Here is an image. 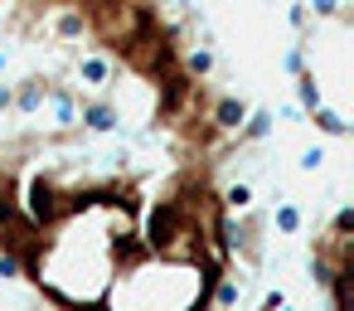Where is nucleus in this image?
Here are the masks:
<instances>
[{
    "mask_svg": "<svg viewBox=\"0 0 354 311\" xmlns=\"http://www.w3.org/2000/svg\"><path fill=\"white\" fill-rule=\"evenodd\" d=\"M44 98H49V83L44 78H25V88H15V107L20 112H39Z\"/></svg>",
    "mask_w": 354,
    "mask_h": 311,
    "instance_id": "nucleus-9",
    "label": "nucleus"
},
{
    "mask_svg": "<svg viewBox=\"0 0 354 311\" xmlns=\"http://www.w3.org/2000/svg\"><path fill=\"white\" fill-rule=\"evenodd\" d=\"M281 306H286L281 292H267V296H262V311H281Z\"/></svg>",
    "mask_w": 354,
    "mask_h": 311,
    "instance_id": "nucleus-21",
    "label": "nucleus"
},
{
    "mask_svg": "<svg viewBox=\"0 0 354 311\" xmlns=\"http://www.w3.org/2000/svg\"><path fill=\"white\" fill-rule=\"evenodd\" d=\"M83 30H88V15L83 10H59L54 15V35L59 39H83Z\"/></svg>",
    "mask_w": 354,
    "mask_h": 311,
    "instance_id": "nucleus-10",
    "label": "nucleus"
},
{
    "mask_svg": "<svg viewBox=\"0 0 354 311\" xmlns=\"http://www.w3.org/2000/svg\"><path fill=\"white\" fill-rule=\"evenodd\" d=\"M281 311H291V306H281Z\"/></svg>",
    "mask_w": 354,
    "mask_h": 311,
    "instance_id": "nucleus-26",
    "label": "nucleus"
},
{
    "mask_svg": "<svg viewBox=\"0 0 354 311\" xmlns=\"http://www.w3.org/2000/svg\"><path fill=\"white\" fill-rule=\"evenodd\" d=\"M78 122H83L88 132H112V127L122 122V107H117L112 98H93V103L78 107Z\"/></svg>",
    "mask_w": 354,
    "mask_h": 311,
    "instance_id": "nucleus-4",
    "label": "nucleus"
},
{
    "mask_svg": "<svg viewBox=\"0 0 354 311\" xmlns=\"http://www.w3.org/2000/svg\"><path fill=\"white\" fill-rule=\"evenodd\" d=\"M112 78H117V54H112V49H93V54L78 59V83H88V88H112Z\"/></svg>",
    "mask_w": 354,
    "mask_h": 311,
    "instance_id": "nucleus-3",
    "label": "nucleus"
},
{
    "mask_svg": "<svg viewBox=\"0 0 354 311\" xmlns=\"http://www.w3.org/2000/svg\"><path fill=\"white\" fill-rule=\"evenodd\" d=\"M349 229H354V209L344 204V209L335 214V238H330V243H349Z\"/></svg>",
    "mask_w": 354,
    "mask_h": 311,
    "instance_id": "nucleus-18",
    "label": "nucleus"
},
{
    "mask_svg": "<svg viewBox=\"0 0 354 311\" xmlns=\"http://www.w3.org/2000/svg\"><path fill=\"white\" fill-rule=\"evenodd\" d=\"M296 98H301V107H306V112L325 107V98H320V83H315V73H301V78H296ZM301 107H296V112H301Z\"/></svg>",
    "mask_w": 354,
    "mask_h": 311,
    "instance_id": "nucleus-14",
    "label": "nucleus"
},
{
    "mask_svg": "<svg viewBox=\"0 0 354 311\" xmlns=\"http://www.w3.org/2000/svg\"><path fill=\"white\" fill-rule=\"evenodd\" d=\"M272 122H277L272 107H252L248 122H243V132H238V141H267L272 136Z\"/></svg>",
    "mask_w": 354,
    "mask_h": 311,
    "instance_id": "nucleus-8",
    "label": "nucleus"
},
{
    "mask_svg": "<svg viewBox=\"0 0 354 311\" xmlns=\"http://www.w3.org/2000/svg\"><path fill=\"white\" fill-rule=\"evenodd\" d=\"M315 132H325V136H349V122H344L335 107H315Z\"/></svg>",
    "mask_w": 354,
    "mask_h": 311,
    "instance_id": "nucleus-15",
    "label": "nucleus"
},
{
    "mask_svg": "<svg viewBox=\"0 0 354 311\" xmlns=\"http://www.w3.org/2000/svg\"><path fill=\"white\" fill-rule=\"evenodd\" d=\"M214 64H218L214 49H189V54H185V78H189V83H194V78H209Z\"/></svg>",
    "mask_w": 354,
    "mask_h": 311,
    "instance_id": "nucleus-12",
    "label": "nucleus"
},
{
    "mask_svg": "<svg viewBox=\"0 0 354 311\" xmlns=\"http://www.w3.org/2000/svg\"><path fill=\"white\" fill-rule=\"evenodd\" d=\"M44 103L54 107V127H78V98H73L68 88H49Z\"/></svg>",
    "mask_w": 354,
    "mask_h": 311,
    "instance_id": "nucleus-7",
    "label": "nucleus"
},
{
    "mask_svg": "<svg viewBox=\"0 0 354 311\" xmlns=\"http://www.w3.org/2000/svg\"><path fill=\"white\" fill-rule=\"evenodd\" d=\"M281 69L301 78V73H306V49H301V44H296V49H286V54H281Z\"/></svg>",
    "mask_w": 354,
    "mask_h": 311,
    "instance_id": "nucleus-19",
    "label": "nucleus"
},
{
    "mask_svg": "<svg viewBox=\"0 0 354 311\" xmlns=\"http://www.w3.org/2000/svg\"><path fill=\"white\" fill-rule=\"evenodd\" d=\"M248 112H252V107H248L243 98H218V103H214V112H209V122H214L218 132H243Z\"/></svg>",
    "mask_w": 354,
    "mask_h": 311,
    "instance_id": "nucleus-5",
    "label": "nucleus"
},
{
    "mask_svg": "<svg viewBox=\"0 0 354 311\" xmlns=\"http://www.w3.org/2000/svg\"><path fill=\"white\" fill-rule=\"evenodd\" d=\"M0 69H6V54H0Z\"/></svg>",
    "mask_w": 354,
    "mask_h": 311,
    "instance_id": "nucleus-25",
    "label": "nucleus"
},
{
    "mask_svg": "<svg viewBox=\"0 0 354 311\" xmlns=\"http://www.w3.org/2000/svg\"><path fill=\"white\" fill-rule=\"evenodd\" d=\"M223 209H228V214H248V209H252V185H243V180L228 185V190H223Z\"/></svg>",
    "mask_w": 354,
    "mask_h": 311,
    "instance_id": "nucleus-16",
    "label": "nucleus"
},
{
    "mask_svg": "<svg viewBox=\"0 0 354 311\" xmlns=\"http://www.w3.org/2000/svg\"><path fill=\"white\" fill-rule=\"evenodd\" d=\"M214 238H218V253H243V258H257V238H252V224H248V219L214 214Z\"/></svg>",
    "mask_w": 354,
    "mask_h": 311,
    "instance_id": "nucleus-2",
    "label": "nucleus"
},
{
    "mask_svg": "<svg viewBox=\"0 0 354 311\" xmlns=\"http://www.w3.org/2000/svg\"><path fill=\"white\" fill-rule=\"evenodd\" d=\"M315 15H339V0H315Z\"/></svg>",
    "mask_w": 354,
    "mask_h": 311,
    "instance_id": "nucleus-23",
    "label": "nucleus"
},
{
    "mask_svg": "<svg viewBox=\"0 0 354 311\" xmlns=\"http://www.w3.org/2000/svg\"><path fill=\"white\" fill-rule=\"evenodd\" d=\"M296 166H301V170H320V166H325V151H320V146H306Z\"/></svg>",
    "mask_w": 354,
    "mask_h": 311,
    "instance_id": "nucleus-20",
    "label": "nucleus"
},
{
    "mask_svg": "<svg viewBox=\"0 0 354 311\" xmlns=\"http://www.w3.org/2000/svg\"><path fill=\"white\" fill-rule=\"evenodd\" d=\"M238 301H243V277H223L209 296V306H218V311H233Z\"/></svg>",
    "mask_w": 354,
    "mask_h": 311,
    "instance_id": "nucleus-11",
    "label": "nucleus"
},
{
    "mask_svg": "<svg viewBox=\"0 0 354 311\" xmlns=\"http://www.w3.org/2000/svg\"><path fill=\"white\" fill-rule=\"evenodd\" d=\"M306 15H310L306 6H291V10H286V20H291V25H306Z\"/></svg>",
    "mask_w": 354,
    "mask_h": 311,
    "instance_id": "nucleus-24",
    "label": "nucleus"
},
{
    "mask_svg": "<svg viewBox=\"0 0 354 311\" xmlns=\"http://www.w3.org/2000/svg\"><path fill=\"white\" fill-rule=\"evenodd\" d=\"M272 219H277V229H281V233H286V238H291V233H301V229H306V214H301V204H291V199H281V204H277V214H272Z\"/></svg>",
    "mask_w": 354,
    "mask_h": 311,
    "instance_id": "nucleus-13",
    "label": "nucleus"
},
{
    "mask_svg": "<svg viewBox=\"0 0 354 311\" xmlns=\"http://www.w3.org/2000/svg\"><path fill=\"white\" fill-rule=\"evenodd\" d=\"M15 107V88L10 83H0V112H10Z\"/></svg>",
    "mask_w": 354,
    "mask_h": 311,
    "instance_id": "nucleus-22",
    "label": "nucleus"
},
{
    "mask_svg": "<svg viewBox=\"0 0 354 311\" xmlns=\"http://www.w3.org/2000/svg\"><path fill=\"white\" fill-rule=\"evenodd\" d=\"M189 88H194V83H189L185 73H175V69H170V73L160 78V112H165V117H175V112H180V103L189 98Z\"/></svg>",
    "mask_w": 354,
    "mask_h": 311,
    "instance_id": "nucleus-6",
    "label": "nucleus"
},
{
    "mask_svg": "<svg viewBox=\"0 0 354 311\" xmlns=\"http://www.w3.org/2000/svg\"><path fill=\"white\" fill-rule=\"evenodd\" d=\"M83 204H88V199H68L54 180L35 175V180H30V190H25V204H20V209H25L30 229L39 233V229H54L64 214H73V209H83Z\"/></svg>",
    "mask_w": 354,
    "mask_h": 311,
    "instance_id": "nucleus-1",
    "label": "nucleus"
},
{
    "mask_svg": "<svg viewBox=\"0 0 354 311\" xmlns=\"http://www.w3.org/2000/svg\"><path fill=\"white\" fill-rule=\"evenodd\" d=\"M25 272V258L20 253H6V248H0V282H15Z\"/></svg>",
    "mask_w": 354,
    "mask_h": 311,
    "instance_id": "nucleus-17",
    "label": "nucleus"
}]
</instances>
